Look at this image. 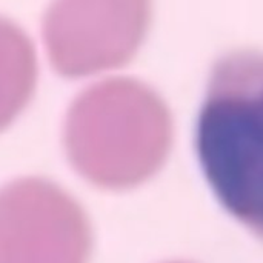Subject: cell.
I'll return each mask as SVG.
<instances>
[{
  "label": "cell",
  "instance_id": "4",
  "mask_svg": "<svg viewBox=\"0 0 263 263\" xmlns=\"http://www.w3.org/2000/svg\"><path fill=\"white\" fill-rule=\"evenodd\" d=\"M92 233L57 183L25 177L0 188V263H88Z\"/></svg>",
  "mask_w": 263,
  "mask_h": 263
},
{
  "label": "cell",
  "instance_id": "1",
  "mask_svg": "<svg viewBox=\"0 0 263 263\" xmlns=\"http://www.w3.org/2000/svg\"><path fill=\"white\" fill-rule=\"evenodd\" d=\"M196 151L219 202L263 237V54L240 51L217 62Z\"/></svg>",
  "mask_w": 263,
  "mask_h": 263
},
{
  "label": "cell",
  "instance_id": "3",
  "mask_svg": "<svg viewBox=\"0 0 263 263\" xmlns=\"http://www.w3.org/2000/svg\"><path fill=\"white\" fill-rule=\"evenodd\" d=\"M148 23V0H52L43 42L54 71L80 79L126 63Z\"/></svg>",
  "mask_w": 263,
  "mask_h": 263
},
{
  "label": "cell",
  "instance_id": "2",
  "mask_svg": "<svg viewBox=\"0 0 263 263\" xmlns=\"http://www.w3.org/2000/svg\"><path fill=\"white\" fill-rule=\"evenodd\" d=\"M170 128L159 99L131 79H108L82 91L65 120V151L88 182L123 190L145 180L166 151Z\"/></svg>",
  "mask_w": 263,
  "mask_h": 263
},
{
  "label": "cell",
  "instance_id": "5",
  "mask_svg": "<svg viewBox=\"0 0 263 263\" xmlns=\"http://www.w3.org/2000/svg\"><path fill=\"white\" fill-rule=\"evenodd\" d=\"M37 83V55L28 34L0 17V133L28 106Z\"/></svg>",
  "mask_w": 263,
  "mask_h": 263
}]
</instances>
